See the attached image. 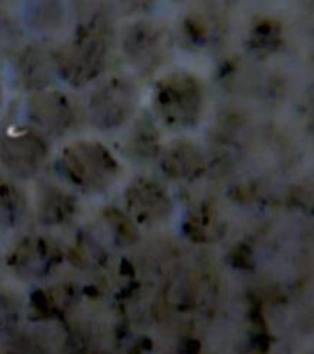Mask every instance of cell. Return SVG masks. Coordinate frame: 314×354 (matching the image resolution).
I'll return each instance as SVG.
<instances>
[{
    "instance_id": "obj_1",
    "label": "cell",
    "mask_w": 314,
    "mask_h": 354,
    "mask_svg": "<svg viewBox=\"0 0 314 354\" xmlns=\"http://www.w3.org/2000/svg\"><path fill=\"white\" fill-rule=\"evenodd\" d=\"M108 50L106 26L99 18H92L55 53L57 73L68 84L81 87L95 80L103 71Z\"/></svg>"
},
{
    "instance_id": "obj_17",
    "label": "cell",
    "mask_w": 314,
    "mask_h": 354,
    "mask_svg": "<svg viewBox=\"0 0 314 354\" xmlns=\"http://www.w3.org/2000/svg\"><path fill=\"white\" fill-rule=\"evenodd\" d=\"M19 319V304L12 295L0 290V335L10 333Z\"/></svg>"
},
{
    "instance_id": "obj_7",
    "label": "cell",
    "mask_w": 314,
    "mask_h": 354,
    "mask_svg": "<svg viewBox=\"0 0 314 354\" xmlns=\"http://www.w3.org/2000/svg\"><path fill=\"white\" fill-rule=\"evenodd\" d=\"M25 115L45 137H63L71 128L74 112L68 97L57 91L35 92L26 99Z\"/></svg>"
},
{
    "instance_id": "obj_10",
    "label": "cell",
    "mask_w": 314,
    "mask_h": 354,
    "mask_svg": "<svg viewBox=\"0 0 314 354\" xmlns=\"http://www.w3.org/2000/svg\"><path fill=\"white\" fill-rule=\"evenodd\" d=\"M128 196L130 211L144 221L164 218L171 208L166 190L149 179H141L132 183Z\"/></svg>"
},
{
    "instance_id": "obj_16",
    "label": "cell",
    "mask_w": 314,
    "mask_h": 354,
    "mask_svg": "<svg viewBox=\"0 0 314 354\" xmlns=\"http://www.w3.org/2000/svg\"><path fill=\"white\" fill-rule=\"evenodd\" d=\"M158 132L149 124H141L133 132L129 147L133 153H138L142 158H151L157 153Z\"/></svg>"
},
{
    "instance_id": "obj_9",
    "label": "cell",
    "mask_w": 314,
    "mask_h": 354,
    "mask_svg": "<svg viewBox=\"0 0 314 354\" xmlns=\"http://www.w3.org/2000/svg\"><path fill=\"white\" fill-rule=\"evenodd\" d=\"M58 260L55 247L42 237H28L12 256V266L23 277H42L47 274Z\"/></svg>"
},
{
    "instance_id": "obj_13",
    "label": "cell",
    "mask_w": 314,
    "mask_h": 354,
    "mask_svg": "<svg viewBox=\"0 0 314 354\" xmlns=\"http://www.w3.org/2000/svg\"><path fill=\"white\" fill-rule=\"evenodd\" d=\"M64 9L58 3H38L28 9L26 21L34 31L51 32L57 31L64 21Z\"/></svg>"
},
{
    "instance_id": "obj_5",
    "label": "cell",
    "mask_w": 314,
    "mask_h": 354,
    "mask_svg": "<svg viewBox=\"0 0 314 354\" xmlns=\"http://www.w3.org/2000/svg\"><path fill=\"white\" fill-rule=\"evenodd\" d=\"M137 88L126 79L113 77L100 84L90 96L88 115L100 129L121 127L137 106Z\"/></svg>"
},
{
    "instance_id": "obj_2",
    "label": "cell",
    "mask_w": 314,
    "mask_h": 354,
    "mask_svg": "<svg viewBox=\"0 0 314 354\" xmlns=\"http://www.w3.org/2000/svg\"><path fill=\"white\" fill-rule=\"evenodd\" d=\"M58 163L72 185L92 192L106 189L119 173L112 153L103 144L90 140L68 144Z\"/></svg>"
},
{
    "instance_id": "obj_14",
    "label": "cell",
    "mask_w": 314,
    "mask_h": 354,
    "mask_svg": "<svg viewBox=\"0 0 314 354\" xmlns=\"http://www.w3.org/2000/svg\"><path fill=\"white\" fill-rule=\"evenodd\" d=\"M72 211V199L63 194L55 186H48L43 190V198L41 201V216L47 224H57L68 216Z\"/></svg>"
},
{
    "instance_id": "obj_8",
    "label": "cell",
    "mask_w": 314,
    "mask_h": 354,
    "mask_svg": "<svg viewBox=\"0 0 314 354\" xmlns=\"http://www.w3.org/2000/svg\"><path fill=\"white\" fill-rule=\"evenodd\" d=\"M57 73L55 53L41 46H29L19 53L14 63V76L29 92L47 91Z\"/></svg>"
},
{
    "instance_id": "obj_18",
    "label": "cell",
    "mask_w": 314,
    "mask_h": 354,
    "mask_svg": "<svg viewBox=\"0 0 314 354\" xmlns=\"http://www.w3.org/2000/svg\"><path fill=\"white\" fill-rule=\"evenodd\" d=\"M3 97H5V92H3L2 82H0V108H2V105H3Z\"/></svg>"
},
{
    "instance_id": "obj_11",
    "label": "cell",
    "mask_w": 314,
    "mask_h": 354,
    "mask_svg": "<svg viewBox=\"0 0 314 354\" xmlns=\"http://www.w3.org/2000/svg\"><path fill=\"white\" fill-rule=\"evenodd\" d=\"M26 214V198L10 182H0V230L18 228Z\"/></svg>"
},
{
    "instance_id": "obj_15",
    "label": "cell",
    "mask_w": 314,
    "mask_h": 354,
    "mask_svg": "<svg viewBox=\"0 0 314 354\" xmlns=\"http://www.w3.org/2000/svg\"><path fill=\"white\" fill-rule=\"evenodd\" d=\"M23 38L19 21L13 15L0 8V55H8L17 51Z\"/></svg>"
},
{
    "instance_id": "obj_4",
    "label": "cell",
    "mask_w": 314,
    "mask_h": 354,
    "mask_svg": "<svg viewBox=\"0 0 314 354\" xmlns=\"http://www.w3.org/2000/svg\"><path fill=\"white\" fill-rule=\"evenodd\" d=\"M50 154L47 137L31 125H8L0 129V163L14 176L34 177Z\"/></svg>"
},
{
    "instance_id": "obj_3",
    "label": "cell",
    "mask_w": 314,
    "mask_h": 354,
    "mask_svg": "<svg viewBox=\"0 0 314 354\" xmlns=\"http://www.w3.org/2000/svg\"><path fill=\"white\" fill-rule=\"evenodd\" d=\"M154 106L164 124L175 128L193 127L202 113V86L188 73H171L157 83Z\"/></svg>"
},
{
    "instance_id": "obj_6",
    "label": "cell",
    "mask_w": 314,
    "mask_h": 354,
    "mask_svg": "<svg viewBox=\"0 0 314 354\" xmlns=\"http://www.w3.org/2000/svg\"><path fill=\"white\" fill-rule=\"evenodd\" d=\"M170 35L167 28L157 22L139 21L132 24L124 37V53L130 66L144 73L159 67L167 54Z\"/></svg>"
},
{
    "instance_id": "obj_12",
    "label": "cell",
    "mask_w": 314,
    "mask_h": 354,
    "mask_svg": "<svg viewBox=\"0 0 314 354\" xmlns=\"http://www.w3.org/2000/svg\"><path fill=\"white\" fill-rule=\"evenodd\" d=\"M164 167L171 176L184 177L199 171L203 167V161L191 144L179 142L167 154Z\"/></svg>"
}]
</instances>
